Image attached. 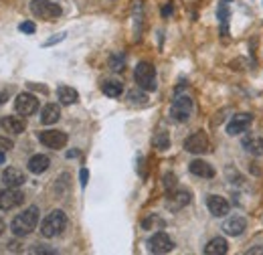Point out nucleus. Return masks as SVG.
<instances>
[{"mask_svg": "<svg viewBox=\"0 0 263 255\" xmlns=\"http://www.w3.org/2000/svg\"><path fill=\"white\" fill-rule=\"evenodd\" d=\"M168 14H172V4H166L162 8V16H168Z\"/></svg>", "mask_w": 263, "mask_h": 255, "instance_id": "32", "label": "nucleus"}, {"mask_svg": "<svg viewBox=\"0 0 263 255\" xmlns=\"http://www.w3.org/2000/svg\"><path fill=\"white\" fill-rule=\"evenodd\" d=\"M251 253H263V247H253V249L247 251V255H251Z\"/></svg>", "mask_w": 263, "mask_h": 255, "instance_id": "34", "label": "nucleus"}, {"mask_svg": "<svg viewBox=\"0 0 263 255\" xmlns=\"http://www.w3.org/2000/svg\"><path fill=\"white\" fill-rule=\"evenodd\" d=\"M154 144H156V148H160V150H166V148H168V144H170V140H168V134H166V132H160V134H156V138H154Z\"/></svg>", "mask_w": 263, "mask_h": 255, "instance_id": "25", "label": "nucleus"}, {"mask_svg": "<svg viewBox=\"0 0 263 255\" xmlns=\"http://www.w3.org/2000/svg\"><path fill=\"white\" fill-rule=\"evenodd\" d=\"M4 231H6V223H4V221H2V219H0V235H2V233H4Z\"/></svg>", "mask_w": 263, "mask_h": 255, "instance_id": "35", "label": "nucleus"}, {"mask_svg": "<svg viewBox=\"0 0 263 255\" xmlns=\"http://www.w3.org/2000/svg\"><path fill=\"white\" fill-rule=\"evenodd\" d=\"M247 229V221H245V217H241V215H233L229 217L225 225H223V231L229 235V237H239L243 231Z\"/></svg>", "mask_w": 263, "mask_h": 255, "instance_id": "15", "label": "nucleus"}, {"mask_svg": "<svg viewBox=\"0 0 263 255\" xmlns=\"http://www.w3.org/2000/svg\"><path fill=\"white\" fill-rule=\"evenodd\" d=\"M134 79H136L138 87H142L144 92H154L156 89V69L146 61L138 63L136 71H134Z\"/></svg>", "mask_w": 263, "mask_h": 255, "instance_id": "3", "label": "nucleus"}, {"mask_svg": "<svg viewBox=\"0 0 263 255\" xmlns=\"http://www.w3.org/2000/svg\"><path fill=\"white\" fill-rule=\"evenodd\" d=\"M101 92L107 97H120L122 92H124V85H122L120 81H105V83L101 85Z\"/></svg>", "mask_w": 263, "mask_h": 255, "instance_id": "23", "label": "nucleus"}, {"mask_svg": "<svg viewBox=\"0 0 263 255\" xmlns=\"http://www.w3.org/2000/svg\"><path fill=\"white\" fill-rule=\"evenodd\" d=\"M65 227H67V215L61 209H55V211H51L43 219V223H41V235L47 237V239H53V237L61 235L65 231Z\"/></svg>", "mask_w": 263, "mask_h": 255, "instance_id": "2", "label": "nucleus"}, {"mask_svg": "<svg viewBox=\"0 0 263 255\" xmlns=\"http://www.w3.org/2000/svg\"><path fill=\"white\" fill-rule=\"evenodd\" d=\"M191 203V192L184 191V189H178V191L172 192L168 191V198H166V207L170 209V211H180L182 207H186Z\"/></svg>", "mask_w": 263, "mask_h": 255, "instance_id": "11", "label": "nucleus"}, {"mask_svg": "<svg viewBox=\"0 0 263 255\" xmlns=\"http://www.w3.org/2000/svg\"><path fill=\"white\" fill-rule=\"evenodd\" d=\"M25 201V194L18 189L6 187L4 191H0V211H10L14 207H18Z\"/></svg>", "mask_w": 263, "mask_h": 255, "instance_id": "9", "label": "nucleus"}, {"mask_svg": "<svg viewBox=\"0 0 263 255\" xmlns=\"http://www.w3.org/2000/svg\"><path fill=\"white\" fill-rule=\"evenodd\" d=\"M39 107V99L33 94H18L16 101H14V110L21 116H33Z\"/></svg>", "mask_w": 263, "mask_h": 255, "instance_id": "10", "label": "nucleus"}, {"mask_svg": "<svg viewBox=\"0 0 263 255\" xmlns=\"http://www.w3.org/2000/svg\"><path fill=\"white\" fill-rule=\"evenodd\" d=\"M6 99H8V92H6V89H2V92H0V103H4Z\"/></svg>", "mask_w": 263, "mask_h": 255, "instance_id": "33", "label": "nucleus"}, {"mask_svg": "<svg viewBox=\"0 0 263 255\" xmlns=\"http://www.w3.org/2000/svg\"><path fill=\"white\" fill-rule=\"evenodd\" d=\"M12 148H14V142L0 136V152H8V150H12Z\"/></svg>", "mask_w": 263, "mask_h": 255, "instance_id": "27", "label": "nucleus"}, {"mask_svg": "<svg viewBox=\"0 0 263 255\" xmlns=\"http://www.w3.org/2000/svg\"><path fill=\"white\" fill-rule=\"evenodd\" d=\"M79 178H81V187H85V185H87V178H89V172L83 168V170H81V174H79Z\"/></svg>", "mask_w": 263, "mask_h": 255, "instance_id": "31", "label": "nucleus"}, {"mask_svg": "<svg viewBox=\"0 0 263 255\" xmlns=\"http://www.w3.org/2000/svg\"><path fill=\"white\" fill-rule=\"evenodd\" d=\"M49 164H51V160L47 158L45 154H34L33 158L29 160V170L33 172V174H43L47 168H49Z\"/></svg>", "mask_w": 263, "mask_h": 255, "instance_id": "21", "label": "nucleus"}, {"mask_svg": "<svg viewBox=\"0 0 263 255\" xmlns=\"http://www.w3.org/2000/svg\"><path fill=\"white\" fill-rule=\"evenodd\" d=\"M184 150L191 154H202L209 150V136L204 132H195L184 140Z\"/></svg>", "mask_w": 263, "mask_h": 255, "instance_id": "8", "label": "nucleus"}, {"mask_svg": "<svg viewBox=\"0 0 263 255\" xmlns=\"http://www.w3.org/2000/svg\"><path fill=\"white\" fill-rule=\"evenodd\" d=\"M227 251H229V243L223 237H215L204 245V253L206 255H223Z\"/></svg>", "mask_w": 263, "mask_h": 255, "instance_id": "19", "label": "nucleus"}, {"mask_svg": "<svg viewBox=\"0 0 263 255\" xmlns=\"http://www.w3.org/2000/svg\"><path fill=\"white\" fill-rule=\"evenodd\" d=\"M189 170L195 176H200V178H213L215 176V168L209 162H204V160H193L191 166H189Z\"/></svg>", "mask_w": 263, "mask_h": 255, "instance_id": "18", "label": "nucleus"}, {"mask_svg": "<svg viewBox=\"0 0 263 255\" xmlns=\"http://www.w3.org/2000/svg\"><path fill=\"white\" fill-rule=\"evenodd\" d=\"M2 183H4V187L18 189V187H23V185L27 183V176H25V172H23V170H18V168L10 166V168H6V170L2 172Z\"/></svg>", "mask_w": 263, "mask_h": 255, "instance_id": "14", "label": "nucleus"}, {"mask_svg": "<svg viewBox=\"0 0 263 255\" xmlns=\"http://www.w3.org/2000/svg\"><path fill=\"white\" fill-rule=\"evenodd\" d=\"M4 158H6V152H0V164L4 162Z\"/></svg>", "mask_w": 263, "mask_h": 255, "instance_id": "36", "label": "nucleus"}, {"mask_svg": "<svg viewBox=\"0 0 263 255\" xmlns=\"http://www.w3.org/2000/svg\"><path fill=\"white\" fill-rule=\"evenodd\" d=\"M251 122H253V116H251V114H237L229 124H227V134H229V136L243 134L245 130H249Z\"/></svg>", "mask_w": 263, "mask_h": 255, "instance_id": "13", "label": "nucleus"}, {"mask_svg": "<svg viewBox=\"0 0 263 255\" xmlns=\"http://www.w3.org/2000/svg\"><path fill=\"white\" fill-rule=\"evenodd\" d=\"M109 63H111V69H114V71H122V69H124V63H126V59H124V55H114Z\"/></svg>", "mask_w": 263, "mask_h": 255, "instance_id": "26", "label": "nucleus"}, {"mask_svg": "<svg viewBox=\"0 0 263 255\" xmlns=\"http://www.w3.org/2000/svg\"><path fill=\"white\" fill-rule=\"evenodd\" d=\"M57 97H59V101H61L63 105H73V103L79 101V94H77L73 87H69V85H61V87L57 89Z\"/></svg>", "mask_w": 263, "mask_h": 255, "instance_id": "22", "label": "nucleus"}, {"mask_svg": "<svg viewBox=\"0 0 263 255\" xmlns=\"http://www.w3.org/2000/svg\"><path fill=\"white\" fill-rule=\"evenodd\" d=\"M170 116H172V120L178 122V124L189 122V118L193 116V99L189 96H178L174 99L172 107H170Z\"/></svg>", "mask_w": 263, "mask_h": 255, "instance_id": "5", "label": "nucleus"}, {"mask_svg": "<svg viewBox=\"0 0 263 255\" xmlns=\"http://www.w3.org/2000/svg\"><path fill=\"white\" fill-rule=\"evenodd\" d=\"M128 99H130L132 103H146L148 101V96L142 92V87L140 89H132L130 94H128Z\"/></svg>", "mask_w": 263, "mask_h": 255, "instance_id": "24", "label": "nucleus"}, {"mask_svg": "<svg viewBox=\"0 0 263 255\" xmlns=\"http://www.w3.org/2000/svg\"><path fill=\"white\" fill-rule=\"evenodd\" d=\"M164 187H166V191H172V189L176 187V176H174V174H166Z\"/></svg>", "mask_w": 263, "mask_h": 255, "instance_id": "28", "label": "nucleus"}, {"mask_svg": "<svg viewBox=\"0 0 263 255\" xmlns=\"http://www.w3.org/2000/svg\"><path fill=\"white\" fill-rule=\"evenodd\" d=\"M0 128L6 130L8 134H23L25 128H27V122L23 118H14V116H4L0 120Z\"/></svg>", "mask_w": 263, "mask_h": 255, "instance_id": "16", "label": "nucleus"}, {"mask_svg": "<svg viewBox=\"0 0 263 255\" xmlns=\"http://www.w3.org/2000/svg\"><path fill=\"white\" fill-rule=\"evenodd\" d=\"M174 249V241L168 237V233H156L148 239V251L150 253H170Z\"/></svg>", "mask_w": 263, "mask_h": 255, "instance_id": "7", "label": "nucleus"}, {"mask_svg": "<svg viewBox=\"0 0 263 255\" xmlns=\"http://www.w3.org/2000/svg\"><path fill=\"white\" fill-rule=\"evenodd\" d=\"M241 144H243V148H245L249 154H253V156H263V138H259V136H245Z\"/></svg>", "mask_w": 263, "mask_h": 255, "instance_id": "20", "label": "nucleus"}, {"mask_svg": "<svg viewBox=\"0 0 263 255\" xmlns=\"http://www.w3.org/2000/svg\"><path fill=\"white\" fill-rule=\"evenodd\" d=\"M206 207H209L211 215H215V217H225V215H229L231 211L229 201L223 198V196H219V194H211L206 198Z\"/></svg>", "mask_w": 263, "mask_h": 255, "instance_id": "12", "label": "nucleus"}, {"mask_svg": "<svg viewBox=\"0 0 263 255\" xmlns=\"http://www.w3.org/2000/svg\"><path fill=\"white\" fill-rule=\"evenodd\" d=\"M59 118H61V107L57 103H47L41 112V122L45 126H51V124L59 122Z\"/></svg>", "mask_w": 263, "mask_h": 255, "instance_id": "17", "label": "nucleus"}, {"mask_svg": "<svg viewBox=\"0 0 263 255\" xmlns=\"http://www.w3.org/2000/svg\"><path fill=\"white\" fill-rule=\"evenodd\" d=\"M39 225V209L36 207H29L27 211H23L21 215H16L10 223V229L16 237H27L31 235Z\"/></svg>", "mask_w": 263, "mask_h": 255, "instance_id": "1", "label": "nucleus"}, {"mask_svg": "<svg viewBox=\"0 0 263 255\" xmlns=\"http://www.w3.org/2000/svg\"><path fill=\"white\" fill-rule=\"evenodd\" d=\"M31 12H33L36 19H43V21H55L61 16V6L53 0H33L31 2Z\"/></svg>", "mask_w": 263, "mask_h": 255, "instance_id": "4", "label": "nucleus"}, {"mask_svg": "<svg viewBox=\"0 0 263 255\" xmlns=\"http://www.w3.org/2000/svg\"><path fill=\"white\" fill-rule=\"evenodd\" d=\"M23 32H27V34H33L34 32V23H31V21H27V23H23L21 27H18Z\"/></svg>", "mask_w": 263, "mask_h": 255, "instance_id": "29", "label": "nucleus"}, {"mask_svg": "<svg viewBox=\"0 0 263 255\" xmlns=\"http://www.w3.org/2000/svg\"><path fill=\"white\" fill-rule=\"evenodd\" d=\"M65 39V32H61V34H55V39H51V41H47L45 43V47H49V45H55V43H59V41H63Z\"/></svg>", "mask_w": 263, "mask_h": 255, "instance_id": "30", "label": "nucleus"}, {"mask_svg": "<svg viewBox=\"0 0 263 255\" xmlns=\"http://www.w3.org/2000/svg\"><path fill=\"white\" fill-rule=\"evenodd\" d=\"M39 140H41V144H45L47 148L61 150L67 144V134L61 132V130H45V132H39Z\"/></svg>", "mask_w": 263, "mask_h": 255, "instance_id": "6", "label": "nucleus"}]
</instances>
